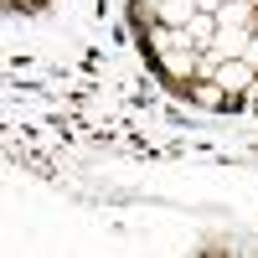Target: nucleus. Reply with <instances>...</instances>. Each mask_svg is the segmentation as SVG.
<instances>
[{"instance_id": "20e7f679", "label": "nucleus", "mask_w": 258, "mask_h": 258, "mask_svg": "<svg viewBox=\"0 0 258 258\" xmlns=\"http://www.w3.org/2000/svg\"><path fill=\"white\" fill-rule=\"evenodd\" d=\"M197 11H202L197 0H155V16H160V26H176V31H181V26H186V21L197 16Z\"/></svg>"}, {"instance_id": "f03ea898", "label": "nucleus", "mask_w": 258, "mask_h": 258, "mask_svg": "<svg viewBox=\"0 0 258 258\" xmlns=\"http://www.w3.org/2000/svg\"><path fill=\"white\" fill-rule=\"evenodd\" d=\"M181 31H186V41H191L197 52H207V47H212V36H217V11H197Z\"/></svg>"}, {"instance_id": "39448f33", "label": "nucleus", "mask_w": 258, "mask_h": 258, "mask_svg": "<svg viewBox=\"0 0 258 258\" xmlns=\"http://www.w3.org/2000/svg\"><path fill=\"white\" fill-rule=\"evenodd\" d=\"M243 62H248V68L258 73V31H253V41H248V52H243Z\"/></svg>"}, {"instance_id": "7ed1b4c3", "label": "nucleus", "mask_w": 258, "mask_h": 258, "mask_svg": "<svg viewBox=\"0 0 258 258\" xmlns=\"http://www.w3.org/2000/svg\"><path fill=\"white\" fill-rule=\"evenodd\" d=\"M248 83H253V68H248L243 57H232V62H217V88H222V93H243Z\"/></svg>"}, {"instance_id": "f257e3e1", "label": "nucleus", "mask_w": 258, "mask_h": 258, "mask_svg": "<svg viewBox=\"0 0 258 258\" xmlns=\"http://www.w3.org/2000/svg\"><path fill=\"white\" fill-rule=\"evenodd\" d=\"M248 41H253V31L248 26H217V36H212V57H217V62H232V57H243L248 52Z\"/></svg>"}, {"instance_id": "423d86ee", "label": "nucleus", "mask_w": 258, "mask_h": 258, "mask_svg": "<svg viewBox=\"0 0 258 258\" xmlns=\"http://www.w3.org/2000/svg\"><path fill=\"white\" fill-rule=\"evenodd\" d=\"M197 6H202V11H217V6H227V0H197Z\"/></svg>"}]
</instances>
